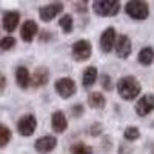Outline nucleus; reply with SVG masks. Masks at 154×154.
I'll return each mask as SVG.
<instances>
[{
    "label": "nucleus",
    "instance_id": "obj_1",
    "mask_svg": "<svg viewBox=\"0 0 154 154\" xmlns=\"http://www.w3.org/2000/svg\"><path fill=\"white\" fill-rule=\"evenodd\" d=\"M117 91L123 100H133L140 94L142 85L134 75H123L117 82Z\"/></svg>",
    "mask_w": 154,
    "mask_h": 154
},
{
    "label": "nucleus",
    "instance_id": "obj_2",
    "mask_svg": "<svg viewBox=\"0 0 154 154\" xmlns=\"http://www.w3.org/2000/svg\"><path fill=\"white\" fill-rule=\"evenodd\" d=\"M93 9L100 17H114L120 11L119 0H96L93 3Z\"/></svg>",
    "mask_w": 154,
    "mask_h": 154
},
{
    "label": "nucleus",
    "instance_id": "obj_3",
    "mask_svg": "<svg viewBox=\"0 0 154 154\" xmlns=\"http://www.w3.org/2000/svg\"><path fill=\"white\" fill-rule=\"evenodd\" d=\"M126 14L134 20H145L149 16V8L146 2H140V0H133L128 2L125 6Z\"/></svg>",
    "mask_w": 154,
    "mask_h": 154
},
{
    "label": "nucleus",
    "instance_id": "obj_4",
    "mask_svg": "<svg viewBox=\"0 0 154 154\" xmlns=\"http://www.w3.org/2000/svg\"><path fill=\"white\" fill-rule=\"evenodd\" d=\"M91 53H93V46L89 43V40L86 38H82V40H77L72 43V48H71V54L74 57V60L77 62H85L91 57Z\"/></svg>",
    "mask_w": 154,
    "mask_h": 154
},
{
    "label": "nucleus",
    "instance_id": "obj_5",
    "mask_svg": "<svg viewBox=\"0 0 154 154\" xmlns=\"http://www.w3.org/2000/svg\"><path fill=\"white\" fill-rule=\"evenodd\" d=\"M54 89L62 99H69L75 94L77 86H75V82L71 77H60V79H57L56 83H54Z\"/></svg>",
    "mask_w": 154,
    "mask_h": 154
},
{
    "label": "nucleus",
    "instance_id": "obj_6",
    "mask_svg": "<svg viewBox=\"0 0 154 154\" xmlns=\"http://www.w3.org/2000/svg\"><path fill=\"white\" fill-rule=\"evenodd\" d=\"M35 128H37V119H35L34 114H25L17 122V131L23 137L32 136L34 131H35Z\"/></svg>",
    "mask_w": 154,
    "mask_h": 154
},
{
    "label": "nucleus",
    "instance_id": "obj_7",
    "mask_svg": "<svg viewBox=\"0 0 154 154\" xmlns=\"http://www.w3.org/2000/svg\"><path fill=\"white\" fill-rule=\"evenodd\" d=\"M154 111V94H143L136 103V112L140 117L151 114Z\"/></svg>",
    "mask_w": 154,
    "mask_h": 154
},
{
    "label": "nucleus",
    "instance_id": "obj_8",
    "mask_svg": "<svg viewBox=\"0 0 154 154\" xmlns=\"http://www.w3.org/2000/svg\"><path fill=\"white\" fill-rule=\"evenodd\" d=\"M116 54H117L119 59H128L133 51V45H131V38L128 37L126 34L119 35V38L116 40Z\"/></svg>",
    "mask_w": 154,
    "mask_h": 154
},
{
    "label": "nucleus",
    "instance_id": "obj_9",
    "mask_svg": "<svg viewBox=\"0 0 154 154\" xmlns=\"http://www.w3.org/2000/svg\"><path fill=\"white\" fill-rule=\"evenodd\" d=\"M56 146H57V139L54 136H42V137H38L34 143L35 151L40 152V154H48L53 149H56Z\"/></svg>",
    "mask_w": 154,
    "mask_h": 154
},
{
    "label": "nucleus",
    "instance_id": "obj_10",
    "mask_svg": "<svg viewBox=\"0 0 154 154\" xmlns=\"http://www.w3.org/2000/svg\"><path fill=\"white\" fill-rule=\"evenodd\" d=\"M20 23V12L19 11H6L2 17V26L6 32H14Z\"/></svg>",
    "mask_w": 154,
    "mask_h": 154
},
{
    "label": "nucleus",
    "instance_id": "obj_11",
    "mask_svg": "<svg viewBox=\"0 0 154 154\" xmlns=\"http://www.w3.org/2000/svg\"><path fill=\"white\" fill-rule=\"evenodd\" d=\"M116 40H117V35H116V29L112 26L105 28V31L100 35V49L103 53H109V51L114 48Z\"/></svg>",
    "mask_w": 154,
    "mask_h": 154
},
{
    "label": "nucleus",
    "instance_id": "obj_12",
    "mask_svg": "<svg viewBox=\"0 0 154 154\" xmlns=\"http://www.w3.org/2000/svg\"><path fill=\"white\" fill-rule=\"evenodd\" d=\"M62 11H63V3H60V2L59 3H49V5L42 6L38 9V16H40L42 22H51Z\"/></svg>",
    "mask_w": 154,
    "mask_h": 154
},
{
    "label": "nucleus",
    "instance_id": "obj_13",
    "mask_svg": "<svg viewBox=\"0 0 154 154\" xmlns=\"http://www.w3.org/2000/svg\"><path fill=\"white\" fill-rule=\"evenodd\" d=\"M37 31H38V26H37V23L34 20L23 22L22 28H20V37H22V40L26 42V43L32 42L34 37L37 35Z\"/></svg>",
    "mask_w": 154,
    "mask_h": 154
},
{
    "label": "nucleus",
    "instance_id": "obj_14",
    "mask_svg": "<svg viewBox=\"0 0 154 154\" xmlns=\"http://www.w3.org/2000/svg\"><path fill=\"white\" fill-rule=\"evenodd\" d=\"M51 126H53V130L56 133H63L66 130V126H68V119H66V116L63 111L57 109L53 112V116H51Z\"/></svg>",
    "mask_w": 154,
    "mask_h": 154
},
{
    "label": "nucleus",
    "instance_id": "obj_15",
    "mask_svg": "<svg viewBox=\"0 0 154 154\" xmlns=\"http://www.w3.org/2000/svg\"><path fill=\"white\" fill-rule=\"evenodd\" d=\"M48 80H49V71L45 66H38L32 72V75H31V85H32V88H40V86L46 85Z\"/></svg>",
    "mask_w": 154,
    "mask_h": 154
},
{
    "label": "nucleus",
    "instance_id": "obj_16",
    "mask_svg": "<svg viewBox=\"0 0 154 154\" xmlns=\"http://www.w3.org/2000/svg\"><path fill=\"white\" fill-rule=\"evenodd\" d=\"M16 82L22 89H26L31 86V74L26 66H17L16 69Z\"/></svg>",
    "mask_w": 154,
    "mask_h": 154
},
{
    "label": "nucleus",
    "instance_id": "obj_17",
    "mask_svg": "<svg viewBox=\"0 0 154 154\" xmlns=\"http://www.w3.org/2000/svg\"><path fill=\"white\" fill-rule=\"evenodd\" d=\"M88 103L94 109H103L105 105H106V99H105V96L102 93L93 91V93H89V96H88Z\"/></svg>",
    "mask_w": 154,
    "mask_h": 154
},
{
    "label": "nucleus",
    "instance_id": "obj_18",
    "mask_svg": "<svg viewBox=\"0 0 154 154\" xmlns=\"http://www.w3.org/2000/svg\"><path fill=\"white\" fill-rule=\"evenodd\" d=\"M137 60L140 65H143V66H148L151 65V63L154 62V49L149 48V46H145L139 51V56H137Z\"/></svg>",
    "mask_w": 154,
    "mask_h": 154
},
{
    "label": "nucleus",
    "instance_id": "obj_19",
    "mask_svg": "<svg viewBox=\"0 0 154 154\" xmlns=\"http://www.w3.org/2000/svg\"><path fill=\"white\" fill-rule=\"evenodd\" d=\"M96 80H97V68H96V66H88V68L83 71V77H82L83 86H85V88L93 86Z\"/></svg>",
    "mask_w": 154,
    "mask_h": 154
},
{
    "label": "nucleus",
    "instance_id": "obj_20",
    "mask_svg": "<svg viewBox=\"0 0 154 154\" xmlns=\"http://www.w3.org/2000/svg\"><path fill=\"white\" fill-rule=\"evenodd\" d=\"M59 26L63 29V32H65V34L72 32V29H74V20H72V17L69 14L62 16L60 20H59Z\"/></svg>",
    "mask_w": 154,
    "mask_h": 154
},
{
    "label": "nucleus",
    "instance_id": "obj_21",
    "mask_svg": "<svg viewBox=\"0 0 154 154\" xmlns=\"http://www.w3.org/2000/svg\"><path fill=\"white\" fill-rule=\"evenodd\" d=\"M11 137H12L11 130H9V128H8L6 125L0 123V148H5V146L9 143Z\"/></svg>",
    "mask_w": 154,
    "mask_h": 154
},
{
    "label": "nucleus",
    "instance_id": "obj_22",
    "mask_svg": "<svg viewBox=\"0 0 154 154\" xmlns=\"http://www.w3.org/2000/svg\"><path fill=\"white\" fill-rule=\"evenodd\" d=\"M123 137L125 140H128V142H134V140H137L140 137V131L137 126H128L125 133H123Z\"/></svg>",
    "mask_w": 154,
    "mask_h": 154
},
{
    "label": "nucleus",
    "instance_id": "obj_23",
    "mask_svg": "<svg viewBox=\"0 0 154 154\" xmlns=\"http://www.w3.org/2000/svg\"><path fill=\"white\" fill-rule=\"evenodd\" d=\"M71 154H93V148L79 142V143H74L71 146Z\"/></svg>",
    "mask_w": 154,
    "mask_h": 154
},
{
    "label": "nucleus",
    "instance_id": "obj_24",
    "mask_svg": "<svg viewBox=\"0 0 154 154\" xmlns=\"http://www.w3.org/2000/svg\"><path fill=\"white\" fill-rule=\"evenodd\" d=\"M16 46V38L12 35H6L0 40V49L2 51H9Z\"/></svg>",
    "mask_w": 154,
    "mask_h": 154
},
{
    "label": "nucleus",
    "instance_id": "obj_25",
    "mask_svg": "<svg viewBox=\"0 0 154 154\" xmlns=\"http://www.w3.org/2000/svg\"><path fill=\"white\" fill-rule=\"evenodd\" d=\"M100 85H102V88H103V89H106V91H111V89H112L111 75L106 74V72L102 74V75H100Z\"/></svg>",
    "mask_w": 154,
    "mask_h": 154
},
{
    "label": "nucleus",
    "instance_id": "obj_26",
    "mask_svg": "<svg viewBox=\"0 0 154 154\" xmlns=\"http://www.w3.org/2000/svg\"><path fill=\"white\" fill-rule=\"evenodd\" d=\"M102 130H103L102 123H94V125L89 126V134L91 136H99V134H102Z\"/></svg>",
    "mask_w": 154,
    "mask_h": 154
},
{
    "label": "nucleus",
    "instance_id": "obj_27",
    "mask_svg": "<svg viewBox=\"0 0 154 154\" xmlns=\"http://www.w3.org/2000/svg\"><path fill=\"white\" fill-rule=\"evenodd\" d=\"M71 112H72L74 117H80V116L83 114V106L79 105V103H75V105L71 108Z\"/></svg>",
    "mask_w": 154,
    "mask_h": 154
},
{
    "label": "nucleus",
    "instance_id": "obj_28",
    "mask_svg": "<svg viewBox=\"0 0 154 154\" xmlns=\"http://www.w3.org/2000/svg\"><path fill=\"white\" fill-rule=\"evenodd\" d=\"M5 88H6V77L3 72H0V94H3Z\"/></svg>",
    "mask_w": 154,
    "mask_h": 154
},
{
    "label": "nucleus",
    "instance_id": "obj_29",
    "mask_svg": "<svg viewBox=\"0 0 154 154\" xmlns=\"http://www.w3.org/2000/svg\"><path fill=\"white\" fill-rule=\"evenodd\" d=\"M51 37H53V35H51V32H49V31H45V32H42V34H40V42H42V43H43V42L46 43Z\"/></svg>",
    "mask_w": 154,
    "mask_h": 154
}]
</instances>
